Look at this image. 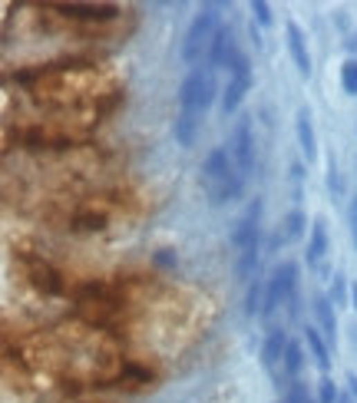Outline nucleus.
Listing matches in <instances>:
<instances>
[{"mask_svg": "<svg viewBox=\"0 0 357 403\" xmlns=\"http://www.w3.org/2000/svg\"><path fill=\"white\" fill-rule=\"evenodd\" d=\"M202 189L208 192V198H212L215 205L232 202V198L241 195V172H235L232 152L228 149L208 152L205 165H202Z\"/></svg>", "mask_w": 357, "mask_h": 403, "instance_id": "1", "label": "nucleus"}, {"mask_svg": "<svg viewBox=\"0 0 357 403\" xmlns=\"http://www.w3.org/2000/svg\"><path fill=\"white\" fill-rule=\"evenodd\" d=\"M215 96V86H212V76L205 70H192L185 76L182 90H178V113H189V116H205L208 103Z\"/></svg>", "mask_w": 357, "mask_h": 403, "instance_id": "2", "label": "nucleus"}, {"mask_svg": "<svg viewBox=\"0 0 357 403\" xmlns=\"http://www.w3.org/2000/svg\"><path fill=\"white\" fill-rule=\"evenodd\" d=\"M215 24H219V17L212 14V10H202V14L192 20V27L185 33V44H182V57L185 63H199L202 60V50L215 44Z\"/></svg>", "mask_w": 357, "mask_h": 403, "instance_id": "3", "label": "nucleus"}, {"mask_svg": "<svg viewBox=\"0 0 357 403\" xmlns=\"http://www.w3.org/2000/svg\"><path fill=\"white\" fill-rule=\"evenodd\" d=\"M228 70H232V76H228L225 93H222V113L225 116L235 113L238 106H241V100H245L248 86H252V70H248V60H245V57H235Z\"/></svg>", "mask_w": 357, "mask_h": 403, "instance_id": "4", "label": "nucleus"}, {"mask_svg": "<svg viewBox=\"0 0 357 403\" xmlns=\"http://www.w3.org/2000/svg\"><path fill=\"white\" fill-rule=\"evenodd\" d=\"M295 274H298L295 265H282V268H275L271 281H268L265 308H262V314H271L275 308H278V304L291 301V291H295Z\"/></svg>", "mask_w": 357, "mask_h": 403, "instance_id": "5", "label": "nucleus"}, {"mask_svg": "<svg viewBox=\"0 0 357 403\" xmlns=\"http://www.w3.org/2000/svg\"><path fill=\"white\" fill-rule=\"evenodd\" d=\"M20 258H24V265H27L30 281L37 284V288H40L44 294H60V291H63V278H60V274L50 268L46 261L33 258V254H20Z\"/></svg>", "mask_w": 357, "mask_h": 403, "instance_id": "6", "label": "nucleus"}, {"mask_svg": "<svg viewBox=\"0 0 357 403\" xmlns=\"http://www.w3.org/2000/svg\"><path fill=\"white\" fill-rule=\"evenodd\" d=\"M53 10H60L63 17H73V20H96V24H103V20H113L119 14V7L113 3H50Z\"/></svg>", "mask_w": 357, "mask_h": 403, "instance_id": "7", "label": "nucleus"}, {"mask_svg": "<svg viewBox=\"0 0 357 403\" xmlns=\"http://www.w3.org/2000/svg\"><path fill=\"white\" fill-rule=\"evenodd\" d=\"M252 122L241 120L235 126V135H232V156H235L238 169H241V176H248L255 169V149H252Z\"/></svg>", "mask_w": 357, "mask_h": 403, "instance_id": "8", "label": "nucleus"}, {"mask_svg": "<svg viewBox=\"0 0 357 403\" xmlns=\"http://www.w3.org/2000/svg\"><path fill=\"white\" fill-rule=\"evenodd\" d=\"M258 212H262V205L255 202V205H248V212L238 218V225H235V232H232V245L235 248H255L258 245Z\"/></svg>", "mask_w": 357, "mask_h": 403, "instance_id": "9", "label": "nucleus"}, {"mask_svg": "<svg viewBox=\"0 0 357 403\" xmlns=\"http://www.w3.org/2000/svg\"><path fill=\"white\" fill-rule=\"evenodd\" d=\"M199 126H202V120H199V116H189V113H178V116H176V142L182 146V149H192V146H195Z\"/></svg>", "mask_w": 357, "mask_h": 403, "instance_id": "10", "label": "nucleus"}, {"mask_svg": "<svg viewBox=\"0 0 357 403\" xmlns=\"http://www.w3.org/2000/svg\"><path fill=\"white\" fill-rule=\"evenodd\" d=\"M288 50H291V57H295V66H298V70H301L304 76L311 73V57H308L304 37H301V30H298L295 24L288 27Z\"/></svg>", "mask_w": 357, "mask_h": 403, "instance_id": "11", "label": "nucleus"}, {"mask_svg": "<svg viewBox=\"0 0 357 403\" xmlns=\"http://www.w3.org/2000/svg\"><path fill=\"white\" fill-rule=\"evenodd\" d=\"M238 53L232 50V30L228 27H219V33H215V44H212V63L215 66H232V60H235Z\"/></svg>", "mask_w": 357, "mask_h": 403, "instance_id": "12", "label": "nucleus"}, {"mask_svg": "<svg viewBox=\"0 0 357 403\" xmlns=\"http://www.w3.org/2000/svg\"><path fill=\"white\" fill-rule=\"evenodd\" d=\"M298 142H301V152H304V156H308V162H311L314 156H318V142H314L311 113H308V109H301V113H298Z\"/></svg>", "mask_w": 357, "mask_h": 403, "instance_id": "13", "label": "nucleus"}, {"mask_svg": "<svg viewBox=\"0 0 357 403\" xmlns=\"http://www.w3.org/2000/svg\"><path fill=\"white\" fill-rule=\"evenodd\" d=\"M324 252H327V228H324V222L318 218V222L311 225V241H308V265H321Z\"/></svg>", "mask_w": 357, "mask_h": 403, "instance_id": "14", "label": "nucleus"}, {"mask_svg": "<svg viewBox=\"0 0 357 403\" xmlns=\"http://www.w3.org/2000/svg\"><path fill=\"white\" fill-rule=\"evenodd\" d=\"M282 350H288V344H284V334H282V330H275V334H271V337L265 341V347H262V364H265L268 371L278 364Z\"/></svg>", "mask_w": 357, "mask_h": 403, "instance_id": "15", "label": "nucleus"}, {"mask_svg": "<svg viewBox=\"0 0 357 403\" xmlns=\"http://www.w3.org/2000/svg\"><path fill=\"white\" fill-rule=\"evenodd\" d=\"M106 225V212H96V205H89L86 212H80L73 218V228L80 232H93V228H103Z\"/></svg>", "mask_w": 357, "mask_h": 403, "instance_id": "16", "label": "nucleus"}, {"mask_svg": "<svg viewBox=\"0 0 357 403\" xmlns=\"http://www.w3.org/2000/svg\"><path fill=\"white\" fill-rule=\"evenodd\" d=\"M304 341H308V347H311L314 360H318V367H321V371H327V364H331V357H327V347H324V341H321V334H318V328H308V330H304Z\"/></svg>", "mask_w": 357, "mask_h": 403, "instance_id": "17", "label": "nucleus"}, {"mask_svg": "<svg viewBox=\"0 0 357 403\" xmlns=\"http://www.w3.org/2000/svg\"><path fill=\"white\" fill-rule=\"evenodd\" d=\"M314 311H318L321 330H324L327 337H334V311H331V301H327V298H318V301H314Z\"/></svg>", "mask_w": 357, "mask_h": 403, "instance_id": "18", "label": "nucleus"}, {"mask_svg": "<svg viewBox=\"0 0 357 403\" xmlns=\"http://www.w3.org/2000/svg\"><path fill=\"white\" fill-rule=\"evenodd\" d=\"M255 265H258V245L241 252V258H238V268H235L238 278H241V281H248V278L255 274Z\"/></svg>", "mask_w": 357, "mask_h": 403, "instance_id": "19", "label": "nucleus"}, {"mask_svg": "<svg viewBox=\"0 0 357 403\" xmlns=\"http://www.w3.org/2000/svg\"><path fill=\"white\" fill-rule=\"evenodd\" d=\"M262 308H265V288H262V281H255L252 288H248V298H245V311L262 314Z\"/></svg>", "mask_w": 357, "mask_h": 403, "instance_id": "20", "label": "nucleus"}, {"mask_svg": "<svg viewBox=\"0 0 357 403\" xmlns=\"http://www.w3.org/2000/svg\"><path fill=\"white\" fill-rule=\"evenodd\" d=\"M301 228H304V215H301V212H291V215L284 218V232H278V238H284V241L298 238Z\"/></svg>", "mask_w": 357, "mask_h": 403, "instance_id": "21", "label": "nucleus"}, {"mask_svg": "<svg viewBox=\"0 0 357 403\" xmlns=\"http://www.w3.org/2000/svg\"><path fill=\"white\" fill-rule=\"evenodd\" d=\"M341 83H344V90L351 93V96H357V60H347V63H344Z\"/></svg>", "mask_w": 357, "mask_h": 403, "instance_id": "22", "label": "nucleus"}, {"mask_svg": "<svg viewBox=\"0 0 357 403\" xmlns=\"http://www.w3.org/2000/svg\"><path fill=\"white\" fill-rule=\"evenodd\" d=\"M284 371L288 373L301 371V347L298 344H288V350H284Z\"/></svg>", "mask_w": 357, "mask_h": 403, "instance_id": "23", "label": "nucleus"}, {"mask_svg": "<svg viewBox=\"0 0 357 403\" xmlns=\"http://www.w3.org/2000/svg\"><path fill=\"white\" fill-rule=\"evenodd\" d=\"M338 400V387H334V380H321V403H334Z\"/></svg>", "mask_w": 357, "mask_h": 403, "instance_id": "24", "label": "nucleus"}, {"mask_svg": "<svg viewBox=\"0 0 357 403\" xmlns=\"http://www.w3.org/2000/svg\"><path fill=\"white\" fill-rule=\"evenodd\" d=\"M252 14L258 17V24H262V27H268V24H271V14H268V3H262V0H255V3H252Z\"/></svg>", "mask_w": 357, "mask_h": 403, "instance_id": "25", "label": "nucleus"}, {"mask_svg": "<svg viewBox=\"0 0 357 403\" xmlns=\"http://www.w3.org/2000/svg\"><path fill=\"white\" fill-rule=\"evenodd\" d=\"M284 403H311V397H308V390L298 384V387H291V393H288V400Z\"/></svg>", "mask_w": 357, "mask_h": 403, "instance_id": "26", "label": "nucleus"}, {"mask_svg": "<svg viewBox=\"0 0 357 403\" xmlns=\"http://www.w3.org/2000/svg\"><path fill=\"white\" fill-rule=\"evenodd\" d=\"M347 215H351V235H354V248H357V198L351 202V212Z\"/></svg>", "mask_w": 357, "mask_h": 403, "instance_id": "27", "label": "nucleus"}, {"mask_svg": "<svg viewBox=\"0 0 357 403\" xmlns=\"http://www.w3.org/2000/svg\"><path fill=\"white\" fill-rule=\"evenodd\" d=\"M334 294H338V301L344 304V281H341V274H338V284H334Z\"/></svg>", "mask_w": 357, "mask_h": 403, "instance_id": "28", "label": "nucleus"}, {"mask_svg": "<svg viewBox=\"0 0 357 403\" xmlns=\"http://www.w3.org/2000/svg\"><path fill=\"white\" fill-rule=\"evenodd\" d=\"M351 298H354V304H351V308H357V288H351Z\"/></svg>", "mask_w": 357, "mask_h": 403, "instance_id": "29", "label": "nucleus"}, {"mask_svg": "<svg viewBox=\"0 0 357 403\" xmlns=\"http://www.w3.org/2000/svg\"><path fill=\"white\" fill-rule=\"evenodd\" d=\"M341 403H347V400H341Z\"/></svg>", "mask_w": 357, "mask_h": 403, "instance_id": "30", "label": "nucleus"}]
</instances>
